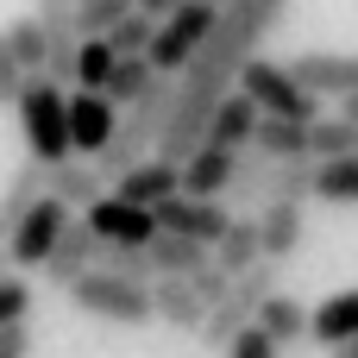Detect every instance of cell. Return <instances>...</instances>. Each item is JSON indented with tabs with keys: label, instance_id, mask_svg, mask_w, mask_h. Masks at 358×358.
Segmentation results:
<instances>
[{
	"label": "cell",
	"instance_id": "cell-24",
	"mask_svg": "<svg viewBox=\"0 0 358 358\" xmlns=\"http://www.w3.org/2000/svg\"><path fill=\"white\" fill-rule=\"evenodd\" d=\"M302 157H308V164L358 157V132L346 126V120H315V126H302Z\"/></svg>",
	"mask_w": 358,
	"mask_h": 358
},
{
	"label": "cell",
	"instance_id": "cell-11",
	"mask_svg": "<svg viewBox=\"0 0 358 358\" xmlns=\"http://www.w3.org/2000/svg\"><path fill=\"white\" fill-rule=\"evenodd\" d=\"M69 227V208H57L50 195H38V208L19 220V233L6 239V252H13V271H44V258H50V245H57V233Z\"/></svg>",
	"mask_w": 358,
	"mask_h": 358
},
{
	"label": "cell",
	"instance_id": "cell-23",
	"mask_svg": "<svg viewBox=\"0 0 358 358\" xmlns=\"http://www.w3.org/2000/svg\"><path fill=\"white\" fill-rule=\"evenodd\" d=\"M38 195H44V170H38V164H19V170L6 176V189H0V245L19 233V220L38 208Z\"/></svg>",
	"mask_w": 358,
	"mask_h": 358
},
{
	"label": "cell",
	"instance_id": "cell-43",
	"mask_svg": "<svg viewBox=\"0 0 358 358\" xmlns=\"http://www.w3.org/2000/svg\"><path fill=\"white\" fill-rule=\"evenodd\" d=\"M327 358H358V340H352V346H340V352H327Z\"/></svg>",
	"mask_w": 358,
	"mask_h": 358
},
{
	"label": "cell",
	"instance_id": "cell-36",
	"mask_svg": "<svg viewBox=\"0 0 358 358\" xmlns=\"http://www.w3.org/2000/svg\"><path fill=\"white\" fill-rule=\"evenodd\" d=\"M25 315H31V289H25V277H6L0 283V327H25Z\"/></svg>",
	"mask_w": 358,
	"mask_h": 358
},
{
	"label": "cell",
	"instance_id": "cell-19",
	"mask_svg": "<svg viewBox=\"0 0 358 358\" xmlns=\"http://www.w3.org/2000/svg\"><path fill=\"white\" fill-rule=\"evenodd\" d=\"M44 195H50L57 208H82V214H88V208L107 195V182L94 176V164H76V157H69V164L44 170Z\"/></svg>",
	"mask_w": 358,
	"mask_h": 358
},
{
	"label": "cell",
	"instance_id": "cell-27",
	"mask_svg": "<svg viewBox=\"0 0 358 358\" xmlns=\"http://www.w3.org/2000/svg\"><path fill=\"white\" fill-rule=\"evenodd\" d=\"M315 201L358 208V157H340V164H315Z\"/></svg>",
	"mask_w": 358,
	"mask_h": 358
},
{
	"label": "cell",
	"instance_id": "cell-28",
	"mask_svg": "<svg viewBox=\"0 0 358 358\" xmlns=\"http://www.w3.org/2000/svg\"><path fill=\"white\" fill-rule=\"evenodd\" d=\"M151 82H157V76H151V63H145V57H120V63H113V76H107V107H113V113H126Z\"/></svg>",
	"mask_w": 358,
	"mask_h": 358
},
{
	"label": "cell",
	"instance_id": "cell-33",
	"mask_svg": "<svg viewBox=\"0 0 358 358\" xmlns=\"http://www.w3.org/2000/svg\"><path fill=\"white\" fill-rule=\"evenodd\" d=\"M126 13H132V0H82V6H76V31H82V44H88V38H107Z\"/></svg>",
	"mask_w": 358,
	"mask_h": 358
},
{
	"label": "cell",
	"instance_id": "cell-15",
	"mask_svg": "<svg viewBox=\"0 0 358 358\" xmlns=\"http://www.w3.org/2000/svg\"><path fill=\"white\" fill-rule=\"evenodd\" d=\"M258 220V252H264V264H283V258H296V245H302V208H289V201H271V208H258L252 214Z\"/></svg>",
	"mask_w": 358,
	"mask_h": 358
},
{
	"label": "cell",
	"instance_id": "cell-5",
	"mask_svg": "<svg viewBox=\"0 0 358 358\" xmlns=\"http://www.w3.org/2000/svg\"><path fill=\"white\" fill-rule=\"evenodd\" d=\"M214 25H220V13L214 6H201V0H189L176 19H164L157 25V38H151V50H145V63H151V76H164V82H176L189 63H195V50L214 38Z\"/></svg>",
	"mask_w": 358,
	"mask_h": 358
},
{
	"label": "cell",
	"instance_id": "cell-40",
	"mask_svg": "<svg viewBox=\"0 0 358 358\" xmlns=\"http://www.w3.org/2000/svg\"><path fill=\"white\" fill-rule=\"evenodd\" d=\"M0 358H31V334L25 327H0Z\"/></svg>",
	"mask_w": 358,
	"mask_h": 358
},
{
	"label": "cell",
	"instance_id": "cell-30",
	"mask_svg": "<svg viewBox=\"0 0 358 358\" xmlns=\"http://www.w3.org/2000/svg\"><path fill=\"white\" fill-rule=\"evenodd\" d=\"M6 31V50H13V63L25 69V76H44V57H50V44H44V31L31 25V13L25 19H13V25H0Z\"/></svg>",
	"mask_w": 358,
	"mask_h": 358
},
{
	"label": "cell",
	"instance_id": "cell-38",
	"mask_svg": "<svg viewBox=\"0 0 358 358\" xmlns=\"http://www.w3.org/2000/svg\"><path fill=\"white\" fill-rule=\"evenodd\" d=\"M227 358H283V352H277V346H271V340H264L258 327H245V334H239V340L227 346Z\"/></svg>",
	"mask_w": 358,
	"mask_h": 358
},
{
	"label": "cell",
	"instance_id": "cell-9",
	"mask_svg": "<svg viewBox=\"0 0 358 358\" xmlns=\"http://www.w3.org/2000/svg\"><path fill=\"white\" fill-rule=\"evenodd\" d=\"M113 132H120V113L107 107V94L69 88V151H76V164H94Z\"/></svg>",
	"mask_w": 358,
	"mask_h": 358
},
{
	"label": "cell",
	"instance_id": "cell-25",
	"mask_svg": "<svg viewBox=\"0 0 358 358\" xmlns=\"http://www.w3.org/2000/svg\"><path fill=\"white\" fill-rule=\"evenodd\" d=\"M94 271H101V277H120V283H132V289H151V283H157L145 245H101V252H94Z\"/></svg>",
	"mask_w": 358,
	"mask_h": 358
},
{
	"label": "cell",
	"instance_id": "cell-22",
	"mask_svg": "<svg viewBox=\"0 0 358 358\" xmlns=\"http://www.w3.org/2000/svg\"><path fill=\"white\" fill-rule=\"evenodd\" d=\"M252 327L283 352V346L308 340V308H302L296 296H283V289H277V296H264V302H258V321H252Z\"/></svg>",
	"mask_w": 358,
	"mask_h": 358
},
{
	"label": "cell",
	"instance_id": "cell-37",
	"mask_svg": "<svg viewBox=\"0 0 358 358\" xmlns=\"http://www.w3.org/2000/svg\"><path fill=\"white\" fill-rule=\"evenodd\" d=\"M25 69L13 63V50H6V31H0V107H19V94H25Z\"/></svg>",
	"mask_w": 358,
	"mask_h": 358
},
{
	"label": "cell",
	"instance_id": "cell-14",
	"mask_svg": "<svg viewBox=\"0 0 358 358\" xmlns=\"http://www.w3.org/2000/svg\"><path fill=\"white\" fill-rule=\"evenodd\" d=\"M252 132H258V107L233 88V94L214 107V120H208V138H201V145H214V151H233V157H239V151H252Z\"/></svg>",
	"mask_w": 358,
	"mask_h": 358
},
{
	"label": "cell",
	"instance_id": "cell-35",
	"mask_svg": "<svg viewBox=\"0 0 358 358\" xmlns=\"http://www.w3.org/2000/svg\"><path fill=\"white\" fill-rule=\"evenodd\" d=\"M227 289H233V277H220V271H214V264H201V271H195V277H189V296H195V302H201V308H208V315H214V308H220V302H227Z\"/></svg>",
	"mask_w": 358,
	"mask_h": 358
},
{
	"label": "cell",
	"instance_id": "cell-4",
	"mask_svg": "<svg viewBox=\"0 0 358 358\" xmlns=\"http://www.w3.org/2000/svg\"><path fill=\"white\" fill-rule=\"evenodd\" d=\"M277 289H283V264H252L245 277H233V289H227V302L208 315L201 340H208L214 352H227V346L258 321V302H264V296H277Z\"/></svg>",
	"mask_w": 358,
	"mask_h": 358
},
{
	"label": "cell",
	"instance_id": "cell-8",
	"mask_svg": "<svg viewBox=\"0 0 358 358\" xmlns=\"http://www.w3.org/2000/svg\"><path fill=\"white\" fill-rule=\"evenodd\" d=\"M289 69V82L302 88V94H334V101H346V94H358V57H346V50H302V57H289L283 63Z\"/></svg>",
	"mask_w": 358,
	"mask_h": 358
},
{
	"label": "cell",
	"instance_id": "cell-1",
	"mask_svg": "<svg viewBox=\"0 0 358 358\" xmlns=\"http://www.w3.org/2000/svg\"><path fill=\"white\" fill-rule=\"evenodd\" d=\"M283 19H289V0H233V6L220 13L214 38H208V44L195 50V63L176 76V107H170V126H164V138H157L151 157L189 164V157L201 151L214 107L239 88V69L258 57V38H271Z\"/></svg>",
	"mask_w": 358,
	"mask_h": 358
},
{
	"label": "cell",
	"instance_id": "cell-20",
	"mask_svg": "<svg viewBox=\"0 0 358 358\" xmlns=\"http://www.w3.org/2000/svg\"><path fill=\"white\" fill-rule=\"evenodd\" d=\"M208 264H214L220 277H245L252 264H264V252H258V220H252V214H233V227L220 233V245L208 252Z\"/></svg>",
	"mask_w": 358,
	"mask_h": 358
},
{
	"label": "cell",
	"instance_id": "cell-21",
	"mask_svg": "<svg viewBox=\"0 0 358 358\" xmlns=\"http://www.w3.org/2000/svg\"><path fill=\"white\" fill-rule=\"evenodd\" d=\"M151 321H164V327H176V334H201V327H208V308L189 296V283L157 277V283H151Z\"/></svg>",
	"mask_w": 358,
	"mask_h": 358
},
{
	"label": "cell",
	"instance_id": "cell-6",
	"mask_svg": "<svg viewBox=\"0 0 358 358\" xmlns=\"http://www.w3.org/2000/svg\"><path fill=\"white\" fill-rule=\"evenodd\" d=\"M63 296H69L82 315L113 321V327H145V321H151V289H132V283L101 277V271H88V277H82V283H69Z\"/></svg>",
	"mask_w": 358,
	"mask_h": 358
},
{
	"label": "cell",
	"instance_id": "cell-10",
	"mask_svg": "<svg viewBox=\"0 0 358 358\" xmlns=\"http://www.w3.org/2000/svg\"><path fill=\"white\" fill-rule=\"evenodd\" d=\"M82 227L94 233V245H151V239H157V220H151L145 208L120 201V195H101V201L82 214Z\"/></svg>",
	"mask_w": 358,
	"mask_h": 358
},
{
	"label": "cell",
	"instance_id": "cell-39",
	"mask_svg": "<svg viewBox=\"0 0 358 358\" xmlns=\"http://www.w3.org/2000/svg\"><path fill=\"white\" fill-rule=\"evenodd\" d=\"M182 6H189V0H132V13H138V19H151V25H164V19H176Z\"/></svg>",
	"mask_w": 358,
	"mask_h": 358
},
{
	"label": "cell",
	"instance_id": "cell-17",
	"mask_svg": "<svg viewBox=\"0 0 358 358\" xmlns=\"http://www.w3.org/2000/svg\"><path fill=\"white\" fill-rule=\"evenodd\" d=\"M170 107H176V82H164V76H157V82H151V88H145V94L120 113V126L157 151V138H164V126H170Z\"/></svg>",
	"mask_w": 358,
	"mask_h": 358
},
{
	"label": "cell",
	"instance_id": "cell-18",
	"mask_svg": "<svg viewBox=\"0 0 358 358\" xmlns=\"http://www.w3.org/2000/svg\"><path fill=\"white\" fill-rule=\"evenodd\" d=\"M233 164H239L233 151L201 145L189 164H176V170H182V195H189V201H220V195H227V182H233Z\"/></svg>",
	"mask_w": 358,
	"mask_h": 358
},
{
	"label": "cell",
	"instance_id": "cell-34",
	"mask_svg": "<svg viewBox=\"0 0 358 358\" xmlns=\"http://www.w3.org/2000/svg\"><path fill=\"white\" fill-rule=\"evenodd\" d=\"M151 38H157V25H151V19H138V13H126L101 44H107L113 57H145V50H151Z\"/></svg>",
	"mask_w": 358,
	"mask_h": 358
},
{
	"label": "cell",
	"instance_id": "cell-42",
	"mask_svg": "<svg viewBox=\"0 0 358 358\" xmlns=\"http://www.w3.org/2000/svg\"><path fill=\"white\" fill-rule=\"evenodd\" d=\"M6 277H19V271H13V252L0 245V283H6Z\"/></svg>",
	"mask_w": 358,
	"mask_h": 358
},
{
	"label": "cell",
	"instance_id": "cell-45",
	"mask_svg": "<svg viewBox=\"0 0 358 358\" xmlns=\"http://www.w3.org/2000/svg\"><path fill=\"white\" fill-rule=\"evenodd\" d=\"M76 6H82V0H76Z\"/></svg>",
	"mask_w": 358,
	"mask_h": 358
},
{
	"label": "cell",
	"instance_id": "cell-2",
	"mask_svg": "<svg viewBox=\"0 0 358 358\" xmlns=\"http://www.w3.org/2000/svg\"><path fill=\"white\" fill-rule=\"evenodd\" d=\"M13 113H19V132H25V164L57 170V164L76 157L69 151V88H57L50 76H31Z\"/></svg>",
	"mask_w": 358,
	"mask_h": 358
},
{
	"label": "cell",
	"instance_id": "cell-7",
	"mask_svg": "<svg viewBox=\"0 0 358 358\" xmlns=\"http://www.w3.org/2000/svg\"><path fill=\"white\" fill-rule=\"evenodd\" d=\"M151 220H157V239H189V245H201V252H214V245H220V233L233 227L227 201H189V195L157 201V208H151Z\"/></svg>",
	"mask_w": 358,
	"mask_h": 358
},
{
	"label": "cell",
	"instance_id": "cell-41",
	"mask_svg": "<svg viewBox=\"0 0 358 358\" xmlns=\"http://www.w3.org/2000/svg\"><path fill=\"white\" fill-rule=\"evenodd\" d=\"M340 120H346V126L358 132V94H346V101H340Z\"/></svg>",
	"mask_w": 358,
	"mask_h": 358
},
{
	"label": "cell",
	"instance_id": "cell-26",
	"mask_svg": "<svg viewBox=\"0 0 358 358\" xmlns=\"http://www.w3.org/2000/svg\"><path fill=\"white\" fill-rule=\"evenodd\" d=\"M252 151H258L264 164H308V157H302V126H289V120H258Z\"/></svg>",
	"mask_w": 358,
	"mask_h": 358
},
{
	"label": "cell",
	"instance_id": "cell-3",
	"mask_svg": "<svg viewBox=\"0 0 358 358\" xmlns=\"http://www.w3.org/2000/svg\"><path fill=\"white\" fill-rule=\"evenodd\" d=\"M239 94L258 107V120H289V126H315V120H321V101L302 94V88L289 82V69L271 63V57H252V63L239 69Z\"/></svg>",
	"mask_w": 358,
	"mask_h": 358
},
{
	"label": "cell",
	"instance_id": "cell-29",
	"mask_svg": "<svg viewBox=\"0 0 358 358\" xmlns=\"http://www.w3.org/2000/svg\"><path fill=\"white\" fill-rule=\"evenodd\" d=\"M145 157H151V145H145V138H132V132L120 126V132L107 138V151L94 157V176H101V182H120V176H126V170H138Z\"/></svg>",
	"mask_w": 358,
	"mask_h": 358
},
{
	"label": "cell",
	"instance_id": "cell-32",
	"mask_svg": "<svg viewBox=\"0 0 358 358\" xmlns=\"http://www.w3.org/2000/svg\"><path fill=\"white\" fill-rule=\"evenodd\" d=\"M113 63H120V57H113L101 38H88V44L76 50V88H82V94H107V76H113Z\"/></svg>",
	"mask_w": 358,
	"mask_h": 358
},
{
	"label": "cell",
	"instance_id": "cell-44",
	"mask_svg": "<svg viewBox=\"0 0 358 358\" xmlns=\"http://www.w3.org/2000/svg\"><path fill=\"white\" fill-rule=\"evenodd\" d=\"M201 6H214V13H227V6H233V0H201Z\"/></svg>",
	"mask_w": 358,
	"mask_h": 358
},
{
	"label": "cell",
	"instance_id": "cell-31",
	"mask_svg": "<svg viewBox=\"0 0 358 358\" xmlns=\"http://www.w3.org/2000/svg\"><path fill=\"white\" fill-rule=\"evenodd\" d=\"M264 195H271V164H264L258 151H239L233 182H227V195H220V201H258V208H264Z\"/></svg>",
	"mask_w": 358,
	"mask_h": 358
},
{
	"label": "cell",
	"instance_id": "cell-16",
	"mask_svg": "<svg viewBox=\"0 0 358 358\" xmlns=\"http://www.w3.org/2000/svg\"><path fill=\"white\" fill-rule=\"evenodd\" d=\"M308 340H315V346H327V352L352 346V340H358V289H340V296H327V302L308 315Z\"/></svg>",
	"mask_w": 358,
	"mask_h": 358
},
{
	"label": "cell",
	"instance_id": "cell-12",
	"mask_svg": "<svg viewBox=\"0 0 358 358\" xmlns=\"http://www.w3.org/2000/svg\"><path fill=\"white\" fill-rule=\"evenodd\" d=\"M113 195L151 214L157 201H170V195H182V170H176V164H164V157H145L138 170H126V176L113 182Z\"/></svg>",
	"mask_w": 358,
	"mask_h": 358
},
{
	"label": "cell",
	"instance_id": "cell-13",
	"mask_svg": "<svg viewBox=\"0 0 358 358\" xmlns=\"http://www.w3.org/2000/svg\"><path fill=\"white\" fill-rule=\"evenodd\" d=\"M94 233L82 227V220H69L63 233H57V245H50V258H44V277L57 283V289H69V283H82L88 271H94Z\"/></svg>",
	"mask_w": 358,
	"mask_h": 358
}]
</instances>
